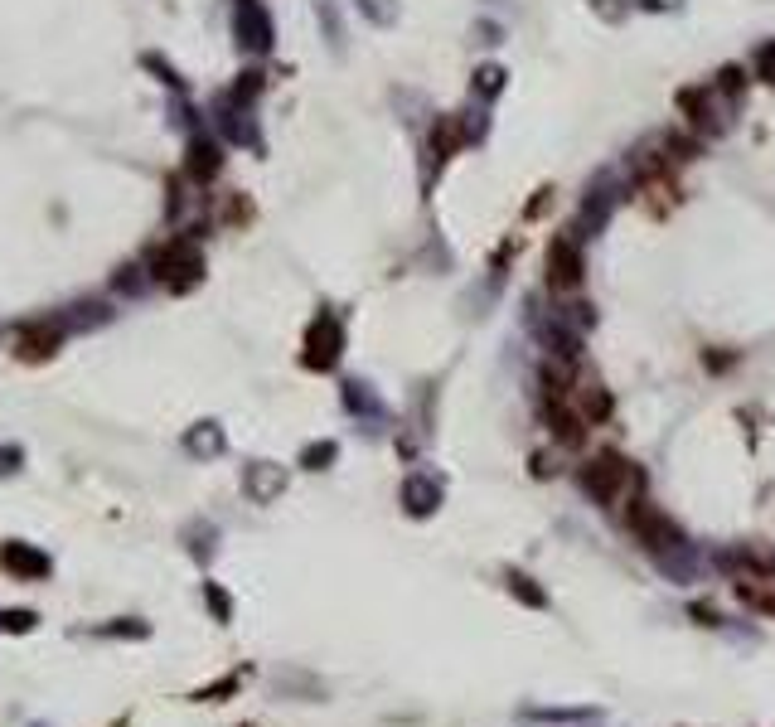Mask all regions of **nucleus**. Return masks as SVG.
I'll list each match as a JSON object with an SVG mask.
<instances>
[{
	"label": "nucleus",
	"mask_w": 775,
	"mask_h": 727,
	"mask_svg": "<svg viewBox=\"0 0 775 727\" xmlns=\"http://www.w3.org/2000/svg\"><path fill=\"white\" fill-rule=\"evenodd\" d=\"M548 422H553V437H558L562 446H582V442H587V417H582V412H572L567 403H553Z\"/></svg>",
	"instance_id": "6e6552de"
},
{
	"label": "nucleus",
	"mask_w": 775,
	"mask_h": 727,
	"mask_svg": "<svg viewBox=\"0 0 775 727\" xmlns=\"http://www.w3.org/2000/svg\"><path fill=\"white\" fill-rule=\"evenodd\" d=\"M0 568L10 572L15 582H39V577H49V572H54V563H49V553H39L34 543L5 538V543H0Z\"/></svg>",
	"instance_id": "7ed1b4c3"
},
{
	"label": "nucleus",
	"mask_w": 775,
	"mask_h": 727,
	"mask_svg": "<svg viewBox=\"0 0 775 727\" xmlns=\"http://www.w3.org/2000/svg\"><path fill=\"white\" fill-rule=\"evenodd\" d=\"M209 606H214V616H228V597L218 587H209Z\"/></svg>",
	"instance_id": "6ab92c4d"
},
{
	"label": "nucleus",
	"mask_w": 775,
	"mask_h": 727,
	"mask_svg": "<svg viewBox=\"0 0 775 727\" xmlns=\"http://www.w3.org/2000/svg\"><path fill=\"white\" fill-rule=\"evenodd\" d=\"M548 282L558 291L582 286V248L572 238H553V248H548Z\"/></svg>",
	"instance_id": "39448f33"
},
{
	"label": "nucleus",
	"mask_w": 775,
	"mask_h": 727,
	"mask_svg": "<svg viewBox=\"0 0 775 727\" xmlns=\"http://www.w3.org/2000/svg\"><path fill=\"white\" fill-rule=\"evenodd\" d=\"M577 412H582L587 422H606V417H611V393H606L601 383H582V393H577Z\"/></svg>",
	"instance_id": "1a4fd4ad"
},
{
	"label": "nucleus",
	"mask_w": 775,
	"mask_h": 727,
	"mask_svg": "<svg viewBox=\"0 0 775 727\" xmlns=\"http://www.w3.org/2000/svg\"><path fill=\"white\" fill-rule=\"evenodd\" d=\"M330 456H335V446H315V451H306V466L320 471V461H330Z\"/></svg>",
	"instance_id": "a211bd4d"
},
{
	"label": "nucleus",
	"mask_w": 775,
	"mask_h": 727,
	"mask_svg": "<svg viewBox=\"0 0 775 727\" xmlns=\"http://www.w3.org/2000/svg\"><path fill=\"white\" fill-rule=\"evenodd\" d=\"M238 39H243L248 49H272V25H267V15H262L252 0L238 5Z\"/></svg>",
	"instance_id": "0eeeda50"
},
{
	"label": "nucleus",
	"mask_w": 775,
	"mask_h": 727,
	"mask_svg": "<svg viewBox=\"0 0 775 727\" xmlns=\"http://www.w3.org/2000/svg\"><path fill=\"white\" fill-rule=\"evenodd\" d=\"M199 272H204V262L194 253V243H170L165 253L155 257V282H165L170 291H185V286L199 282Z\"/></svg>",
	"instance_id": "f03ea898"
},
{
	"label": "nucleus",
	"mask_w": 775,
	"mask_h": 727,
	"mask_svg": "<svg viewBox=\"0 0 775 727\" xmlns=\"http://www.w3.org/2000/svg\"><path fill=\"white\" fill-rule=\"evenodd\" d=\"M218 446H223V437H218L214 422H204L199 432H189V451H199V456H214Z\"/></svg>",
	"instance_id": "ddd939ff"
},
{
	"label": "nucleus",
	"mask_w": 775,
	"mask_h": 727,
	"mask_svg": "<svg viewBox=\"0 0 775 727\" xmlns=\"http://www.w3.org/2000/svg\"><path fill=\"white\" fill-rule=\"evenodd\" d=\"M582 485H587L591 495L601 500V505H616L620 495L630 490V466L620 461L616 451H601L596 461H587V471H582Z\"/></svg>",
	"instance_id": "f257e3e1"
},
{
	"label": "nucleus",
	"mask_w": 775,
	"mask_h": 727,
	"mask_svg": "<svg viewBox=\"0 0 775 727\" xmlns=\"http://www.w3.org/2000/svg\"><path fill=\"white\" fill-rule=\"evenodd\" d=\"M461 146V127H456V117H441V127L432 131V151L436 156H451Z\"/></svg>",
	"instance_id": "9b49d317"
},
{
	"label": "nucleus",
	"mask_w": 775,
	"mask_h": 727,
	"mask_svg": "<svg viewBox=\"0 0 775 727\" xmlns=\"http://www.w3.org/2000/svg\"><path fill=\"white\" fill-rule=\"evenodd\" d=\"M335 354H340V325H335L330 316H320L315 325H310L306 364H315V369H330V364H335Z\"/></svg>",
	"instance_id": "423d86ee"
},
{
	"label": "nucleus",
	"mask_w": 775,
	"mask_h": 727,
	"mask_svg": "<svg viewBox=\"0 0 775 727\" xmlns=\"http://www.w3.org/2000/svg\"><path fill=\"white\" fill-rule=\"evenodd\" d=\"M20 461H25V451H20V446H5V451H0V475H15Z\"/></svg>",
	"instance_id": "2eb2a0df"
},
{
	"label": "nucleus",
	"mask_w": 775,
	"mask_h": 727,
	"mask_svg": "<svg viewBox=\"0 0 775 727\" xmlns=\"http://www.w3.org/2000/svg\"><path fill=\"white\" fill-rule=\"evenodd\" d=\"M34 626H39V616H34V611H25V606H10V611H0V631L25 635V631H34Z\"/></svg>",
	"instance_id": "f8f14e48"
},
{
	"label": "nucleus",
	"mask_w": 775,
	"mask_h": 727,
	"mask_svg": "<svg viewBox=\"0 0 775 727\" xmlns=\"http://www.w3.org/2000/svg\"><path fill=\"white\" fill-rule=\"evenodd\" d=\"M756 68H761V78H771V83H775V44H761V54H756Z\"/></svg>",
	"instance_id": "dca6fc26"
},
{
	"label": "nucleus",
	"mask_w": 775,
	"mask_h": 727,
	"mask_svg": "<svg viewBox=\"0 0 775 727\" xmlns=\"http://www.w3.org/2000/svg\"><path fill=\"white\" fill-rule=\"evenodd\" d=\"M625 519H630V529H635L640 543H650V548H679V529L669 524V514H659V509L645 505V500H635Z\"/></svg>",
	"instance_id": "20e7f679"
},
{
	"label": "nucleus",
	"mask_w": 775,
	"mask_h": 727,
	"mask_svg": "<svg viewBox=\"0 0 775 727\" xmlns=\"http://www.w3.org/2000/svg\"><path fill=\"white\" fill-rule=\"evenodd\" d=\"M722 88L727 93H742V68H722Z\"/></svg>",
	"instance_id": "f3484780"
},
{
	"label": "nucleus",
	"mask_w": 775,
	"mask_h": 727,
	"mask_svg": "<svg viewBox=\"0 0 775 727\" xmlns=\"http://www.w3.org/2000/svg\"><path fill=\"white\" fill-rule=\"evenodd\" d=\"M281 471H252V495H277Z\"/></svg>",
	"instance_id": "4468645a"
},
{
	"label": "nucleus",
	"mask_w": 775,
	"mask_h": 727,
	"mask_svg": "<svg viewBox=\"0 0 775 727\" xmlns=\"http://www.w3.org/2000/svg\"><path fill=\"white\" fill-rule=\"evenodd\" d=\"M214 170H218V146L214 141H194L189 146V175L194 180H209Z\"/></svg>",
	"instance_id": "9d476101"
}]
</instances>
